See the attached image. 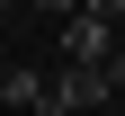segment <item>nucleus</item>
<instances>
[{"label":"nucleus","instance_id":"f257e3e1","mask_svg":"<svg viewBox=\"0 0 125 116\" xmlns=\"http://www.w3.org/2000/svg\"><path fill=\"white\" fill-rule=\"evenodd\" d=\"M107 98H116V72H107V63H72V72L54 80V116L62 107H107Z\"/></svg>","mask_w":125,"mask_h":116},{"label":"nucleus","instance_id":"f03ea898","mask_svg":"<svg viewBox=\"0 0 125 116\" xmlns=\"http://www.w3.org/2000/svg\"><path fill=\"white\" fill-rule=\"evenodd\" d=\"M62 54H72V63H116V36H107L98 9H81V18L62 27Z\"/></svg>","mask_w":125,"mask_h":116},{"label":"nucleus","instance_id":"7ed1b4c3","mask_svg":"<svg viewBox=\"0 0 125 116\" xmlns=\"http://www.w3.org/2000/svg\"><path fill=\"white\" fill-rule=\"evenodd\" d=\"M0 98H9V107H36V116H54V80H45L36 63H18V72L0 80Z\"/></svg>","mask_w":125,"mask_h":116},{"label":"nucleus","instance_id":"20e7f679","mask_svg":"<svg viewBox=\"0 0 125 116\" xmlns=\"http://www.w3.org/2000/svg\"><path fill=\"white\" fill-rule=\"evenodd\" d=\"M36 9H72V18H81V9H89V0H36Z\"/></svg>","mask_w":125,"mask_h":116},{"label":"nucleus","instance_id":"39448f33","mask_svg":"<svg viewBox=\"0 0 125 116\" xmlns=\"http://www.w3.org/2000/svg\"><path fill=\"white\" fill-rule=\"evenodd\" d=\"M0 9H9V0H0Z\"/></svg>","mask_w":125,"mask_h":116}]
</instances>
